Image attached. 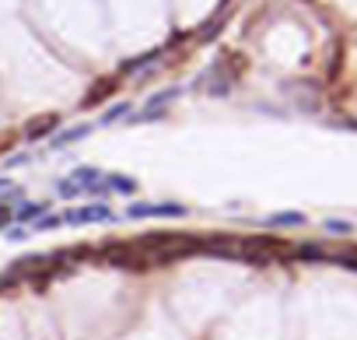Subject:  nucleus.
Instances as JSON below:
<instances>
[{"mask_svg": "<svg viewBox=\"0 0 357 340\" xmlns=\"http://www.w3.org/2000/svg\"><path fill=\"white\" fill-rule=\"evenodd\" d=\"M102 221H116V214H112V207L109 204H102V200H95V204H84V207H70V210H64V225H74V228H81V225H102Z\"/></svg>", "mask_w": 357, "mask_h": 340, "instance_id": "1", "label": "nucleus"}, {"mask_svg": "<svg viewBox=\"0 0 357 340\" xmlns=\"http://www.w3.org/2000/svg\"><path fill=\"white\" fill-rule=\"evenodd\" d=\"M130 221H144V218H186V207L175 200H161V204H130L127 207Z\"/></svg>", "mask_w": 357, "mask_h": 340, "instance_id": "2", "label": "nucleus"}, {"mask_svg": "<svg viewBox=\"0 0 357 340\" xmlns=\"http://www.w3.org/2000/svg\"><path fill=\"white\" fill-rule=\"evenodd\" d=\"M178 95H183V88H165V91H158V95H151V99H147V106L137 112V116H130L133 123H151V119H158V116H165V109L178 99Z\"/></svg>", "mask_w": 357, "mask_h": 340, "instance_id": "3", "label": "nucleus"}, {"mask_svg": "<svg viewBox=\"0 0 357 340\" xmlns=\"http://www.w3.org/2000/svg\"><path fill=\"white\" fill-rule=\"evenodd\" d=\"M53 130H60V116H56V112L36 116V119L25 127V141H42V137H49Z\"/></svg>", "mask_w": 357, "mask_h": 340, "instance_id": "4", "label": "nucleus"}, {"mask_svg": "<svg viewBox=\"0 0 357 340\" xmlns=\"http://www.w3.org/2000/svg\"><path fill=\"white\" fill-rule=\"evenodd\" d=\"M92 130H95L92 123H77V127H67V130H60L56 137H49V147H53V151H64V147H70V144L84 141Z\"/></svg>", "mask_w": 357, "mask_h": 340, "instance_id": "5", "label": "nucleus"}, {"mask_svg": "<svg viewBox=\"0 0 357 340\" xmlns=\"http://www.w3.org/2000/svg\"><path fill=\"white\" fill-rule=\"evenodd\" d=\"M224 25H228V0H224V8H221V11H214L211 18H207V25H203L200 32H196V39H200V42H211V39L221 32Z\"/></svg>", "mask_w": 357, "mask_h": 340, "instance_id": "6", "label": "nucleus"}, {"mask_svg": "<svg viewBox=\"0 0 357 340\" xmlns=\"http://www.w3.org/2000/svg\"><path fill=\"white\" fill-rule=\"evenodd\" d=\"M49 210V204H39V200H25L18 210H14V221L18 225H32V221H39L42 214Z\"/></svg>", "mask_w": 357, "mask_h": 340, "instance_id": "7", "label": "nucleus"}, {"mask_svg": "<svg viewBox=\"0 0 357 340\" xmlns=\"http://www.w3.org/2000/svg\"><path fill=\"white\" fill-rule=\"evenodd\" d=\"M266 228H302L305 225V214L298 210H280V214H270V218L263 221Z\"/></svg>", "mask_w": 357, "mask_h": 340, "instance_id": "8", "label": "nucleus"}, {"mask_svg": "<svg viewBox=\"0 0 357 340\" xmlns=\"http://www.w3.org/2000/svg\"><path fill=\"white\" fill-rule=\"evenodd\" d=\"M105 186H109V193L130 197V193H137V179H130V175H123V172H105Z\"/></svg>", "mask_w": 357, "mask_h": 340, "instance_id": "9", "label": "nucleus"}, {"mask_svg": "<svg viewBox=\"0 0 357 340\" xmlns=\"http://www.w3.org/2000/svg\"><path fill=\"white\" fill-rule=\"evenodd\" d=\"M116 91V81H109V77H102V81H95L92 84V91H88V99H84V106H95L98 99H105V95H112Z\"/></svg>", "mask_w": 357, "mask_h": 340, "instance_id": "10", "label": "nucleus"}, {"mask_svg": "<svg viewBox=\"0 0 357 340\" xmlns=\"http://www.w3.org/2000/svg\"><path fill=\"white\" fill-rule=\"evenodd\" d=\"M56 197H60V200H77V197H81V186L67 175V179H60V182H56Z\"/></svg>", "mask_w": 357, "mask_h": 340, "instance_id": "11", "label": "nucleus"}, {"mask_svg": "<svg viewBox=\"0 0 357 340\" xmlns=\"http://www.w3.org/2000/svg\"><path fill=\"white\" fill-rule=\"evenodd\" d=\"M123 116H130V102H116L112 109H105V112H102V119H98V123H102V127H109V123L123 119Z\"/></svg>", "mask_w": 357, "mask_h": 340, "instance_id": "12", "label": "nucleus"}, {"mask_svg": "<svg viewBox=\"0 0 357 340\" xmlns=\"http://www.w3.org/2000/svg\"><path fill=\"white\" fill-rule=\"evenodd\" d=\"M60 225H64V214H42L39 221H32L36 232H49V228H60Z\"/></svg>", "mask_w": 357, "mask_h": 340, "instance_id": "13", "label": "nucleus"}, {"mask_svg": "<svg viewBox=\"0 0 357 340\" xmlns=\"http://www.w3.org/2000/svg\"><path fill=\"white\" fill-rule=\"evenodd\" d=\"M298 256H302V260H326V253L319 250V245H315V242H308V245H302V250H298Z\"/></svg>", "mask_w": 357, "mask_h": 340, "instance_id": "14", "label": "nucleus"}, {"mask_svg": "<svg viewBox=\"0 0 357 340\" xmlns=\"http://www.w3.org/2000/svg\"><path fill=\"white\" fill-rule=\"evenodd\" d=\"M11 221H14V210H11L4 200H0V232H8V228H11Z\"/></svg>", "mask_w": 357, "mask_h": 340, "instance_id": "15", "label": "nucleus"}, {"mask_svg": "<svg viewBox=\"0 0 357 340\" xmlns=\"http://www.w3.org/2000/svg\"><path fill=\"white\" fill-rule=\"evenodd\" d=\"M8 239L21 242V239H28V228H25V225H14V228H8Z\"/></svg>", "mask_w": 357, "mask_h": 340, "instance_id": "16", "label": "nucleus"}, {"mask_svg": "<svg viewBox=\"0 0 357 340\" xmlns=\"http://www.w3.org/2000/svg\"><path fill=\"white\" fill-rule=\"evenodd\" d=\"M326 228H330V232H343V235L350 232V225H347V221H326Z\"/></svg>", "mask_w": 357, "mask_h": 340, "instance_id": "17", "label": "nucleus"}, {"mask_svg": "<svg viewBox=\"0 0 357 340\" xmlns=\"http://www.w3.org/2000/svg\"><path fill=\"white\" fill-rule=\"evenodd\" d=\"M28 162H32V158H28V154H14V158L8 162L11 169H18V165H28Z\"/></svg>", "mask_w": 357, "mask_h": 340, "instance_id": "18", "label": "nucleus"}, {"mask_svg": "<svg viewBox=\"0 0 357 340\" xmlns=\"http://www.w3.org/2000/svg\"><path fill=\"white\" fill-rule=\"evenodd\" d=\"M4 190H11V182H8V179H0V193H4Z\"/></svg>", "mask_w": 357, "mask_h": 340, "instance_id": "19", "label": "nucleus"}]
</instances>
